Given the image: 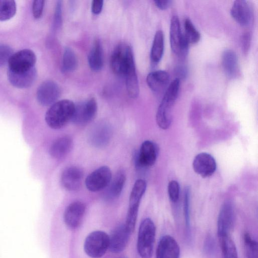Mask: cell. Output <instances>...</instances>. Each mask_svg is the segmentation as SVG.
<instances>
[{"label": "cell", "mask_w": 258, "mask_h": 258, "mask_svg": "<svg viewBox=\"0 0 258 258\" xmlns=\"http://www.w3.org/2000/svg\"><path fill=\"white\" fill-rule=\"evenodd\" d=\"M44 3L45 1L42 0H36L33 2L32 10L34 18L39 19L42 16Z\"/></svg>", "instance_id": "cell-37"}, {"label": "cell", "mask_w": 258, "mask_h": 258, "mask_svg": "<svg viewBox=\"0 0 258 258\" xmlns=\"http://www.w3.org/2000/svg\"><path fill=\"white\" fill-rule=\"evenodd\" d=\"M78 66V58L75 52L70 47L64 48L62 60L61 70L64 73L74 71Z\"/></svg>", "instance_id": "cell-28"}, {"label": "cell", "mask_w": 258, "mask_h": 258, "mask_svg": "<svg viewBox=\"0 0 258 258\" xmlns=\"http://www.w3.org/2000/svg\"><path fill=\"white\" fill-rule=\"evenodd\" d=\"M222 66L228 77L234 78L237 76L239 71L238 58L234 51L227 49L223 52L222 55Z\"/></svg>", "instance_id": "cell-25"}, {"label": "cell", "mask_w": 258, "mask_h": 258, "mask_svg": "<svg viewBox=\"0 0 258 258\" xmlns=\"http://www.w3.org/2000/svg\"><path fill=\"white\" fill-rule=\"evenodd\" d=\"M126 181V175L123 170H120L111 179L107 186L105 197L109 200L117 198L121 194Z\"/></svg>", "instance_id": "cell-24"}, {"label": "cell", "mask_w": 258, "mask_h": 258, "mask_svg": "<svg viewBox=\"0 0 258 258\" xmlns=\"http://www.w3.org/2000/svg\"><path fill=\"white\" fill-rule=\"evenodd\" d=\"M17 5L13 0H0V21L11 19L16 14Z\"/></svg>", "instance_id": "cell-31"}, {"label": "cell", "mask_w": 258, "mask_h": 258, "mask_svg": "<svg viewBox=\"0 0 258 258\" xmlns=\"http://www.w3.org/2000/svg\"><path fill=\"white\" fill-rule=\"evenodd\" d=\"M37 76L35 67L30 70L21 72H15L7 70V78L14 87L24 89L30 87L34 83Z\"/></svg>", "instance_id": "cell-20"}, {"label": "cell", "mask_w": 258, "mask_h": 258, "mask_svg": "<svg viewBox=\"0 0 258 258\" xmlns=\"http://www.w3.org/2000/svg\"><path fill=\"white\" fill-rule=\"evenodd\" d=\"M88 61L92 71L98 72L102 69L103 65V50L99 40L94 41L88 54Z\"/></svg>", "instance_id": "cell-26"}, {"label": "cell", "mask_w": 258, "mask_h": 258, "mask_svg": "<svg viewBox=\"0 0 258 258\" xmlns=\"http://www.w3.org/2000/svg\"><path fill=\"white\" fill-rule=\"evenodd\" d=\"M131 234L124 224L116 227L109 235L110 251L113 253L123 251L127 244Z\"/></svg>", "instance_id": "cell-16"}, {"label": "cell", "mask_w": 258, "mask_h": 258, "mask_svg": "<svg viewBox=\"0 0 258 258\" xmlns=\"http://www.w3.org/2000/svg\"><path fill=\"white\" fill-rule=\"evenodd\" d=\"M112 136L111 126L106 122L95 125L89 135V140L93 146L100 148L106 146L110 141Z\"/></svg>", "instance_id": "cell-21"}, {"label": "cell", "mask_w": 258, "mask_h": 258, "mask_svg": "<svg viewBox=\"0 0 258 258\" xmlns=\"http://www.w3.org/2000/svg\"><path fill=\"white\" fill-rule=\"evenodd\" d=\"M251 35L249 32H245L241 36V48L244 53L246 54L250 45Z\"/></svg>", "instance_id": "cell-38"}, {"label": "cell", "mask_w": 258, "mask_h": 258, "mask_svg": "<svg viewBox=\"0 0 258 258\" xmlns=\"http://www.w3.org/2000/svg\"><path fill=\"white\" fill-rule=\"evenodd\" d=\"M190 188L186 186L184 191L183 209L185 217V221L186 228L188 230L189 227V201H190Z\"/></svg>", "instance_id": "cell-34"}, {"label": "cell", "mask_w": 258, "mask_h": 258, "mask_svg": "<svg viewBox=\"0 0 258 258\" xmlns=\"http://www.w3.org/2000/svg\"><path fill=\"white\" fill-rule=\"evenodd\" d=\"M149 88L155 92H160L168 86L169 76L165 71L158 70L149 73L146 78Z\"/></svg>", "instance_id": "cell-23"}, {"label": "cell", "mask_w": 258, "mask_h": 258, "mask_svg": "<svg viewBox=\"0 0 258 258\" xmlns=\"http://www.w3.org/2000/svg\"><path fill=\"white\" fill-rule=\"evenodd\" d=\"M180 80L176 78L169 85L158 108L156 120L158 125L163 130L167 129L171 123V109L177 98Z\"/></svg>", "instance_id": "cell-2"}, {"label": "cell", "mask_w": 258, "mask_h": 258, "mask_svg": "<svg viewBox=\"0 0 258 258\" xmlns=\"http://www.w3.org/2000/svg\"><path fill=\"white\" fill-rule=\"evenodd\" d=\"M84 173L78 167L71 166L62 172L60 182L62 186L69 191H76L81 187Z\"/></svg>", "instance_id": "cell-19"}, {"label": "cell", "mask_w": 258, "mask_h": 258, "mask_svg": "<svg viewBox=\"0 0 258 258\" xmlns=\"http://www.w3.org/2000/svg\"><path fill=\"white\" fill-rule=\"evenodd\" d=\"M112 179L110 168L106 166L100 167L91 172L85 180L87 188L93 192L106 188Z\"/></svg>", "instance_id": "cell-12"}, {"label": "cell", "mask_w": 258, "mask_h": 258, "mask_svg": "<svg viewBox=\"0 0 258 258\" xmlns=\"http://www.w3.org/2000/svg\"><path fill=\"white\" fill-rule=\"evenodd\" d=\"M146 186V181L140 179L135 182L132 189L129 199V207L125 223L126 227L130 230L135 229L139 205L145 192Z\"/></svg>", "instance_id": "cell-5"}, {"label": "cell", "mask_w": 258, "mask_h": 258, "mask_svg": "<svg viewBox=\"0 0 258 258\" xmlns=\"http://www.w3.org/2000/svg\"><path fill=\"white\" fill-rule=\"evenodd\" d=\"M124 78L128 96L132 98H137L139 94V86L136 69L128 73Z\"/></svg>", "instance_id": "cell-30"}, {"label": "cell", "mask_w": 258, "mask_h": 258, "mask_svg": "<svg viewBox=\"0 0 258 258\" xmlns=\"http://www.w3.org/2000/svg\"><path fill=\"white\" fill-rule=\"evenodd\" d=\"M109 235L102 231L91 232L86 237L84 245V251L90 257L100 258L109 248Z\"/></svg>", "instance_id": "cell-6"}, {"label": "cell", "mask_w": 258, "mask_h": 258, "mask_svg": "<svg viewBox=\"0 0 258 258\" xmlns=\"http://www.w3.org/2000/svg\"><path fill=\"white\" fill-rule=\"evenodd\" d=\"M54 17L55 25L59 27L61 23V2L60 1H57Z\"/></svg>", "instance_id": "cell-39"}, {"label": "cell", "mask_w": 258, "mask_h": 258, "mask_svg": "<svg viewBox=\"0 0 258 258\" xmlns=\"http://www.w3.org/2000/svg\"><path fill=\"white\" fill-rule=\"evenodd\" d=\"M234 222V211L232 203L225 201L221 206L217 220V234L219 237L230 236Z\"/></svg>", "instance_id": "cell-11"}, {"label": "cell", "mask_w": 258, "mask_h": 258, "mask_svg": "<svg viewBox=\"0 0 258 258\" xmlns=\"http://www.w3.org/2000/svg\"><path fill=\"white\" fill-rule=\"evenodd\" d=\"M103 1L102 0H94L91 6L92 12L95 15L101 13L103 8Z\"/></svg>", "instance_id": "cell-40"}, {"label": "cell", "mask_w": 258, "mask_h": 258, "mask_svg": "<svg viewBox=\"0 0 258 258\" xmlns=\"http://www.w3.org/2000/svg\"><path fill=\"white\" fill-rule=\"evenodd\" d=\"M170 42L171 50L175 54L179 56L187 54L189 43L181 32L178 17L175 15L170 21Z\"/></svg>", "instance_id": "cell-7"}, {"label": "cell", "mask_w": 258, "mask_h": 258, "mask_svg": "<svg viewBox=\"0 0 258 258\" xmlns=\"http://www.w3.org/2000/svg\"><path fill=\"white\" fill-rule=\"evenodd\" d=\"M75 105L72 101L68 99L61 100L52 104L45 114L47 125L53 130L64 127L72 120Z\"/></svg>", "instance_id": "cell-1"}, {"label": "cell", "mask_w": 258, "mask_h": 258, "mask_svg": "<svg viewBox=\"0 0 258 258\" xmlns=\"http://www.w3.org/2000/svg\"><path fill=\"white\" fill-rule=\"evenodd\" d=\"M231 15L235 21L242 26L249 25L253 18L252 8L248 2L245 0L234 1L231 7Z\"/></svg>", "instance_id": "cell-17"}, {"label": "cell", "mask_w": 258, "mask_h": 258, "mask_svg": "<svg viewBox=\"0 0 258 258\" xmlns=\"http://www.w3.org/2000/svg\"><path fill=\"white\" fill-rule=\"evenodd\" d=\"M119 258H126V257H119Z\"/></svg>", "instance_id": "cell-43"}, {"label": "cell", "mask_w": 258, "mask_h": 258, "mask_svg": "<svg viewBox=\"0 0 258 258\" xmlns=\"http://www.w3.org/2000/svg\"><path fill=\"white\" fill-rule=\"evenodd\" d=\"M156 235V227L150 218L141 222L138 232L137 249L142 258H151Z\"/></svg>", "instance_id": "cell-4"}, {"label": "cell", "mask_w": 258, "mask_h": 258, "mask_svg": "<svg viewBox=\"0 0 258 258\" xmlns=\"http://www.w3.org/2000/svg\"><path fill=\"white\" fill-rule=\"evenodd\" d=\"M175 73L177 76L176 78L179 80L185 78L187 73V69L185 66H179L176 68Z\"/></svg>", "instance_id": "cell-41"}, {"label": "cell", "mask_w": 258, "mask_h": 258, "mask_svg": "<svg viewBox=\"0 0 258 258\" xmlns=\"http://www.w3.org/2000/svg\"><path fill=\"white\" fill-rule=\"evenodd\" d=\"M110 66L115 74L124 77L135 69L133 53L128 45L120 43L116 47L111 56Z\"/></svg>", "instance_id": "cell-3"}, {"label": "cell", "mask_w": 258, "mask_h": 258, "mask_svg": "<svg viewBox=\"0 0 258 258\" xmlns=\"http://www.w3.org/2000/svg\"><path fill=\"white\" fill-rule=\"evenodd\" d=\"M192 167L196 173L203 178H206L214 173L217 164L214 158L211 155L202 152L195 157Z\"/></svg>", "instance_id": "cell-14"}, {"label": "cell", "mask_w": 258, "mask_h": 258, "mask_svg": "<svg viewBox=\"0 0 258 258\" xmlns=\"http://www.w3.org/2000/svg\"><path fill=\"white\" fill-rule=\"evenodd\" d=\"M154 2L157 7L161 10L167 9L172 3L171 0H155Z\"/></svg>", "instance_id": "cell-42"}, {"label": "cell", "mask_w": 258, "mask_h": 258, "mask_svg": "<svg viewBox=\"0 0 258 258\" xmlns=\"http://www.w3.org/2000/svg\"><path fill=\"white\" fill-rule=\"evenodd\" d=\"M158 148L156 144L147 140L141 145L139 151L134 155L137 168H147L153 166L157 160Z\"/></svg>", "instance_id": "cell-10"}, {"label": "cell", "mask_w": 258, "mask_h": 258, "mask_svg": "<svg viewBox=\"0 0 258 258\" xmlns=\"http://www.w3.org/2000/svg\"><path fill=\"white\" fill-rule=\"evenodd\" d=\"M243 243L246 257L258 258L257 242L247 232L244 233Z\"/></svg>", "instance_id": "cell-32"}, {"label": "cell", "mask_w": 258, "mask_h": 258, "mask_svg": "<svg viewBox=\"0 0 258 258\" xmlns=\"http://www.w3.org/2000/svg\"><path fill=\"white\" fill-rule=\"evenodd\" d=\"M219 239L223 258H238L236 246L230 236L219 237Z\"/></svg>", "instance_id": "cell-29"}, {"label": "cell", "mask_w": 258, "mask_h": 258, "mask_svg": "<svg viewBox=\"0 0 258 258\" xmlns=\"http://www.w3.org/2000/svg\"><path fill=\"white\" fill-rule=\"evenodd\" d=\"M85 210V205L82 202L75 201L70 204L63 215L66 225L72 229L78 228L82 223Z\"/></svg>", "instance_id": "cell-15"}, {"label": "cell", "mask_w": 258, "mask_h": 258, "mask_svg": "<svg viewBox=\"0 0 258 258\" xmlns=\"http://www.w3.org/2000/svg\"><path fill=\"white\" fill-rule=\"evenodd\" d=\"M184 28L183 34L189 44H195L200 40V33L189 19L187 18L184 20Z\"/></svg>", "instance_id": "cell-33"}, {"label": "cell", "mask_w": 258, "mask_h": 258, "mask_svg": "<svg viewBox=\"0 0 258 258\" xmlns=\"http://www.w3.org/2000/svg\"><path fill=\"white\" fill-rule=\"evenodd\" d=\"M36 56L29 49H23L13 53L8 60V70L15 72H25L35 67Z\"/></svg>", "instance_id": "cell-8"}, {"label": "cell", "mask_w": 258, "mask_h": 258, "mask_svg": "<svg viewBox=\"0 0 258 258\" xmlns=\"http://www.w3.org/2000/svg\"><path fill=\"white\" fill-rule=\"evenodd\" d=\"M180 247L176 240L171 236H162L158 242L156 258H179Z\"/></svg>", "instance_id": "cell-18"}, {"label": "cell", "mask_w": 258, "mask_h": 258, "mask_svg": "<svg viewBox=\"0 0 258 258\" xmlns=\"http://www.w3.org/2000/svg\"><path fill=\"white\" fill-rule=\"evenodd\" d=\"M13 54V50L10 46L3 43L0 44V67L8 62Z\"/></svg>", "instance_id": "cell-36"}, {"label": "cell", "mask_w": 258, "mask_h": 258, "mask_svg": "<svg viewBox=\"0 0 258 258\" xmlns=\"http://www.w3.org/2000/svg\"><path fill=\"white\" fill-rule=\"evenodd\" d=\"M97 103L91 98L75 105L72 121L79 125H84L92 121L97 112Z\"/></svg>", "instance_id": "cell-9"}, {"label": "cell", "mask_w": 258, "mask_h": 258, "mask_svg": "<svg viewBox=\"0 0 258 258\" xmlns=\"http://www.w3.org/2000/svg\"><path fill=\"white\" fill-rule=\"evenodd\" d=\"M180 186L178 182L175 180H171L168 185V194L170 200L176 203L179 199Z\"/></svg>", "instance_id": "cell-35"}, {"label": "cell", "mask_w": 258, "mask_h": 258, "mask_svg": "<svg viewBox=\"0 0 258 258\" xmlns=\"http://www.w3.org/2000/svg\"><path fill=\"white\" fill-rule=\"evenodd\" d=\"M164 34L161 30H158L154 36L151 50L152 61L158 63L161 59L164 51Z\"/></svg>", "instance_id": "cell-27"}, {"label": "cell", "mask_w": 258, "mask_h": 258, "mask_svg": "<svg viewBox=\"0 0 258 258\" xmlns=\"http://www.w3.org/2000/svg\"><path fill=\"white\" fill-rule=\"evenodd\" d=\"M60 94V89L58 85L53 81L47 80L43 82L38 88L36 98L40 104L47 106L56 102Z\"/></svg>", "instance_id": "cell-13"}, {"label": "cell", "mask_w": 258, "mask_h": 258, "mask_svg": "<svg viewBox=\"0 0 258 258\" xmlns=\"http://www.w3.org/2000/svg\"><path fill=\"white\" fill-rule=\"evenodd\" d=\"M73 147V141L70 137H61L56 139L51 144L49 149V153L54 159H61L70 152Z\"/></svg>", "instance_id": "cell-22"}]
</instances>
